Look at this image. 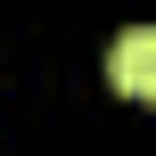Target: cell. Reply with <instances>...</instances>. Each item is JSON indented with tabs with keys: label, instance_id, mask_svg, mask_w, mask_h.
I'll return each instance as SVG.
<instances>
[{
	"label": "cell",
	"instance_id": "obj_1",
	"mask_svg": "<svg viewBox=\"0 0 156 156\" xmlns=\"http://www.w3.org/2000/svg\"><path fill=\"white\" fill-rule=\"evenodd\" d=\"M107 82L123 99H156V25H132L107 41Z\"/></svg>",
	"mask_w": 156,
	"mask_h": 156
}]
</instances>
